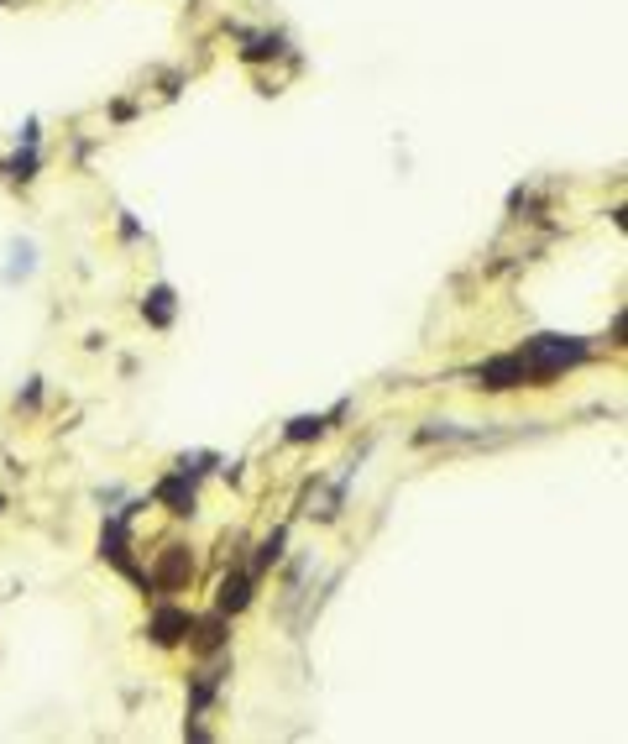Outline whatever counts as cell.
<instances>
[{
  "label": "cell",
  "mask_w": 628,
  "mask_h": 744,
  "mask_svg": "<svg viewBox=\"0 0 628 744\" xmlns=\"http://www.w3.org/2000/svg\"><path fill=\"white\" fill-rule=\"evenodd\" d=\"M31 168H37V153H22V157H11V163H5V173H11V179H31Z\"/></svg>",
  "instance_id": "obj_8"
},
{
  "label": "cell",
  "mask_w": 628,
  "mask_h": 744,
  "mask_svg": "<svg viewBox=\"0 0 628 744\" xmlns=\"http://www.w3.org/2000/svg\"><path fill=\"white\" fill-rule=\"evenodd\" d=\"M518 357H524V372H535V377H555L561 368H576V362L587 357V346L571 341V336H535Z\"/></svg>",
  "instance_id": "obj_1"
},
{
  "label": "cell",
  "mask_w": 628,
  "mask_h": 744,
  "mask_svg": "<svg viewBox=\"0 0 628 744\" xmlns=\"http://www.w3.org/2000/svg\"><path fill=\"white\" fill-rule=\"evenodd\" d=\"M325 430V420H294L288 425V440H309V435H320Z\"/></svg>",
  "instance_id": "obj_10"
},
{
  "label": "cell",
  "mask_w": 628,
  "mask_h": 744,
  "mask_svg": "<svg viewBox=\"0 0 628 744\" xmlns=\"http://www.w3.org/2000/svg\"><path fill=\"white\" fill-rule=\"evenodd\" d=\"M283 556V529H278V535H272L268 545H262V556H257V566H268V561H278Z\"/></svg>",
  "instance_id": "obj_12"
},
{
  "label": "cell",
  "mask_w": 628,
  "mask_h": 744,
  "mask_svg": "<svg viewBox=\"0 0 628 744\" xmlns=\"http://www.w3.org/2000/svg\"><path fill=\"white\" fill-rule=\"evenodd\" d=\"M157 498H163V503H168L173 514H194V488L183 483V472H179V477H168V483L157 488Z\"/></svg>",
  "instance_id": "obj_6"
},
{
  "label": "cell",
  "mask_w": 628,
  "mask_h": 744,
  "mask_svg": "<svg viewBox=\"0 0 628 744\" xmlns=\"http://www.w3.org/2000/svg\"><path fill=\"white\" fill-rule=\"evenodd\" d=\"M189 629H194V619H189L183 608H163V614L152 619V640H157V645H179Z\"/></svg>",
  "instance_id": "obj_4"
},
{
  "label": "cell",
  "mask_w": 628,
  "mask_h": 744,
  "mask_svg": "<svg viewBox=\"0 0 628 744\" xmlns=\"http://www.w3.org/2000/svg\"><path fill=\"white\" fill-rule=\"evenodd\" d=\"M482 388H518L529 372H524V357H492V362H482L477 368Z\"/></svg>",
  "instance_id": "obj_2"
},
{
  "label": "cell",
  "mask_w": 628,
  "mask_h": 744,
  "mask_svg": "<svg viewBox=\"0 0 628 744\" xmlns=\"http://www.w3.org/2000/svg\"><path fill=\"white\" fill-rule=\"evenodd\" d=\"M194 645H199V651H215V645H220V619H205V624H199Z\"/></svg>",
  "instance_id": "obj_9"
},
{
  "label": "cell",
  "mask_w": 628,
  "mask_h": 744,
  "mask_svg": "<svg viewBox=\"0 0 628 744\" xmlns=\"http://www.w3.org/2000/svg\"><path fill=\"white\" fill-rule=\"evenodd\" d=\"M189 571H194L189 551H183V545H168V556H163V566H157V577H147V588H179Z\"/></svg>",
  "instance_id": "obj_3"
},
{
  "label": "cell",
  "mask_w": 628,
  "mask_h": 744,
  "mask_svg": "<svg viewBox=\"0 0 628 744\" xmlns=\"http://www.w3.org/2000/svg\"><path fill=\"white\" fill-rule=\"evenodd\" d=\"M0 503H5V498H0Z\"/></svg>",
  "instance_id": "obj_13"
},
{
  "label": "cell",
  "mask_w": 628,
  "mask_h": 744,
  "mask_svg": "<svg viewBox=\"0 0 628 744\" xmlns=\"http://www.w3.org/2000/svg\"><path fill=\"white\" fill-rule=\"evenodd\" d=\"M142 314H147L152 325H168V320H173V288H152L147 305H142Z\"/></svg>",
  "instance_id": "obj_7"
},
{
  "label": "cell",
  "mask_w": 628,
  "mask_h": 744,
  "mask_svg": "<svg viewBox=\"0 0 628 744\" xmlns=\"http://www.w3.org/2000/svg\"><path fill=\"white\" fill-rule=\"evenodd\" d=\"M252 603V577L246 571H231L226 582H220V614H241Z\"/></svg>",
  "instance_id": "obj_5"
},
{
  "label": "cell",
  "mask_w": 628,
  "mask_h": 744,
  "mask_svg": "<svg viewBox=\"0 0 628 744\" xmlns=\"http://www.w3.org/2000/svg\"><path fill=\"white\" fill-rule=\"evenodd\" d=\"M283 42L278 37H252V48H246V58H268V53H278Z\"/></svg>",
  "instance_id": "obj_11"
}]
</instances>
